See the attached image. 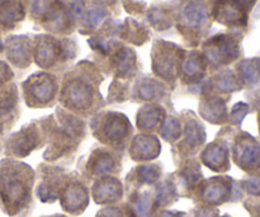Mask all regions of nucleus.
I'll list each match as a JSON object with an SVG mask.
<instances>
[{
	"mask_svg": "<svg viewBox=\"0 0 260 217\" xmlns=\"http://www.w3.org/2000/svg\"><path fill=\"white\" fill-rule=\"evenodd\" d=\"M0 192L7 203H17L23 197V185L12 175H3L0 179Z\"/></svg>",
	"mask_w": 260,
	"mask_h": 217,
	"instance_id": "f257e3e1",
	"label": "nucleus"
},
{
	"mask_svg": "<svg viewBox=\"0 0 260 217\" xmlns=\"http://www.w3.org/2000/svg\"><path fill=\"white\" fill-rule=\"evenodd\" d=\"M23 10L19 3L4 2L0 4V23L4 25H13L22 19Z\"/></svg>",
	"mask_w": 260,
	"mask_h": 217,
	"instance_id": "f03ea898",
	"label": "nucleus"
},
{
	"mask_svg": "<svg viewBox=\"0 0 260 217\" xmlns=\"http://www.w3.org/2000/svg\"><path fill=\"white\" fill-rule=\"evenodd\" d=\"M58 47L52 40H45L37 47V61L42 66H48L55 61Z\"/></svg>",
	"mask_w": 260,
	"mask_h": 217,
	"instance_id": "7ed1b4c3",
	"label": "nucleus"
},
{
	"mask_svg": "<svg viewBox=\"0 0 260 217\" xmlns=\"http://www.w3.org/2000/svg\"><path fill=\"white\" fill-rule=\"evenodd\" d=\"M9 56L14 63L22 64L25 63L28 58V50L24 42L20 38H14L9 45Z\"/></svg>",
	"mask_w": 260,
	"mask_h": 217,
	"instance_id": "20e7f679",
	"label": "nucleus"
},
{
	"mask_svg": "<svg viewBox=\"0 0 260 217\" xmlns=\"http://www.w3.org/2000/svg\"><path fill=\"white\" fill-rule=\"evenodd\" d=\"M185 18L188 19V22L192 25H198L201 23H203L207 18V12H206L205 7H201V5H194L190 4L185 8Z\"/></svg>",
	"mask_w": 260,
	"mask_h": 217,
	"instance_id": "39448f33",
	"label": "nucleus"
},
{
	"mask_svg": "<svg viewBox=\"0 0 260 217\" xmlns=\"http://www.w3.org/2000/svg\"><path fill=\"white\" fill-rule=\"evenodd\" d=\"M32 91L40 99H48L53 93V85L47 78H40L32 86Z\"/></svg>",
	"mask_w": 260,
	"mask_h": 217,
	"instance_id": "423d86ee",
	"label": "nucleus"
},
{
	"mask_svg": "<svg viewBox=\"0 0 260 217\" xmlns=\"http://www.w3.org/2000/svg\"><path fill=\"white\" fill-rule=\"evenodd\" d=\"M218 19L223 22H234L238 19L239 9L236 7V3H223L218 10Z\"/></svg>",
	"mask_w": 260,
	"mask_h": 217,
	"instance_id": "0eeeda50",
	"label": "nucleus"
},
{
	"mask_svg": "<svg viewBox=\"0 0 260 217\" xmlns=\"http://www.w3.org/2000/svg\"><path fill=\"white\" fill-rule=\"evenodd\" d=\"M117 64H118V69L122 73H127L132 65H134V55L131 51L122 50L117 55Z\"/></svg>",
	"mask_w": 260,
	"mask_h": 217,
	"instance_id": "6e6552de",
	"label": "nucleus"
},
{
	"mask_svg": "<svg viewBox=\"0 0 260 217\" xmlns=\"http://www.w3.org/2000/svg\"><path fill=\"white\" fill-rule=\"evenodd\" d=\"M89 96V90L84 84H74L70 88V97L75 103H85Z\"/></svg>",
	"mask_w": 260,
	"mask_h": 217,
	"instance_id": "1a4fd4ad",
	"label": "nucleus"
},
{
	"mask_svg": "<svg viewBox=\"0 0 260 217\" xmlns=\"http://www.w3.org/2000/svg\"><path fill=\"white\" fill-rule=\"evenodd\" d=\"M137 149H139L141 157H150L151 155L150 151H154V150L157 149L156 140H151L149 137H142L141 140L137 141Z\"/></svg>",
	"mask_w": 260,
	"mask_h": 217,
	"instance_id": "9d476101",
	"label": "nucleus"
},
{
	"mask_svg": "<svg viewBox=\"0 0 260 217\" xmlns=\"http://www.w3.org/2000/svg\"><path fill=\"white\" fill-rule=\"evenodd\" d=\"M184 71L187 74H196L202 69V58L198 55H192L187 61L184 63L183 66Z\"/></svg>",
	"mask_w": 260,
	"mask_h": 217,
	"instance_id": "9b49d317",
	"label": "nucleus"
},
{
	"mask_svg": "<svg viewBox=\"0 0 260 217\" xmlns=\"http://www.w3.org/2000/svg\"><path fill=\"white\" fill-rule=\"evenodd\" d=\"M107 131H108V135L111 137H121L122 135L126 134V125L123 123V122L118 121V119H116V121H112L111 123H108V126H107Z\"/></svg>",
	"mask_w": 260,
	"mask_h": 217,
	"instance_id": "f8f14e48",
	"label": "nucleus"
},
{
	"mask_svg": "<svg viewBox=\"0 0 260 217\" xmlns=\"http://www.w3.org/2000/svg\"><path fill=\"white\" fill-rule=\"evenodd\" d=\"M104 15H106V10L103 8L95 7L88 12V14H86V22L90 25H96L103 19Z\"/></svg>",
	"mask_w": 260,
	"mask_h": 217,
	"instance_id": "ddd939ff",
	"label": "nucleus"
},
{
	"mask_svg": "<svg viewBox=\"0 0 260 217\" xmlns=\"http://www.w3.org/2000/svg\"><path fill=\"white\" fill-rule=\"evenodd\" d=\"M159 111H147L145 112L141 116V121L139 123H141L142 127H152L157 123L159 121Z\"/></svg>",
	"mask_w": 260,
	"mask_h": 217,
	"instance_id": "4468645a",
	"label": "nucleus"
},
{
	"mask_svg": "<svg viewBox=\"0 0 260 217\" xmlns=\"http://www.w3.org/2000/svg\"><path fill=\"white\" fill-rule=\"evenodd\" d=\"M162 135H164L167 139H174L179 135V125L177 121L172 119V121L167 122L164 130H162Z\"/></svg>",
	"mask_w": 260,
	"mask_h": 217,
	"instance_id": "2eb2a0df",
	"label": "nucleus"
},
{
	"mask_svg": "<svg viewBox=\"0 0 260 217\" xmlns=\"http://www.w3.org/2000/svg\"><path fill=\"white\" fill-rule=\"evenodd\" d=\"M8 74H9V70H8L7 65L3 63H0V83H2L3 80H5V78L8 76Z\"/></svg>",
	"mask_w": 260,
	"mask_h": 217,
	"instance_id": "dca6fc26",
	"label": "nucleus"
},
{
	"mask_svg": "<svg viewBox=\"0 0 260 217\" xmlns=\"http://www.w3.org/2000/svg\"><path fill=\"white\" fill-rule=\"evenodd\" d=\"M3 48V45H2V42H0V50H2Z\"/></svg>",
	"mask_w": 260,
	"mask_h": 217,
	"instance_id": "f3484780",
	"label": "nucleus"
}]
</instances>
